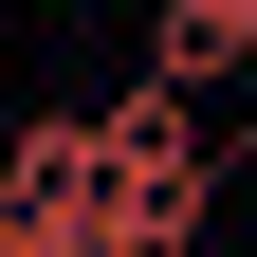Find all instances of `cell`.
<instances>
[{
    "mask_svg": "<svg viewBox=\"0 0 257 257\" xmlns=\"http://www.w3.org/2000/svg\"><path fill=\"white\" fill-rule=\"evenodd\" d=\"M92 202H110V110H19L0 128V257H74Z\"/></svg>",
    "mask_w": 257,
    "mask_h": 257,
    "instance_id": "6da1fadb",
    "label": "cell"
},
{
    "mask_svg": "<svg viewBox=\"0 0 257 257\" xmlns=\"http://www.w3.org/2000/svg\"><path fill=\"white\" fill-rule=\"evenodd\" d=\"M147 74L166 92H239L257 74V0H147Z\"/></svg>",
    "mask_w": 257,
    "mask_h": 257,
    "instance_id": "7a4b0ae2",
    "label": "cell"
},
{
    "mask_svg": "<svg viewBox=\"0 0 257 257\" xmlns=\"http://www.w3.org/2000/svg\"><path fill=\"white\" fill-rule=\"evenodd\" d=\"M74 257H184V239H147V220H74Z\"/></svg>",
    "mask_w": 257,
    "mask_h": 257,
    "instance_id": "3957f363",
    "label": "cell"
},
{
    "mask_svg": "<svg viewBox=\"0 0 257 257\" xmlns=\"http://www.w3.org/2000/svg\"><path fill=\"white\" fill-rule=\"evenodd\" d=\"M74 19H128V0H74Z\"/></svg>",
    "mask_w": 257,
    "mask_h": 257,
    "instance_id": "277c9868",
    "label": "cell"
}]
</instances>
